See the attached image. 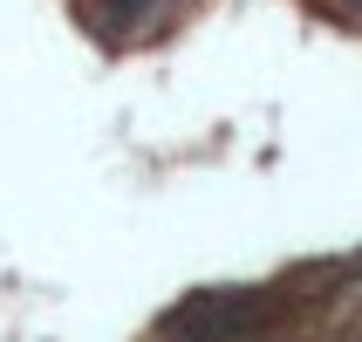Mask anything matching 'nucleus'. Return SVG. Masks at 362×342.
<instances>
[{
    "label": "nucleus",
    "instance_id": "f257e3e1",
    "mask_svg": "<svg viewBox=\"0 0 362 342\" xmlns=\"http://www.w3.org/2000/svg\"><path fill=\"white\" fill-rule=\"evenodd\" d=\"M82 14V28L89 35H103V41H117V48H130V41H151V35H164L171 21L192 7V0H69Z\"/></svg>",
    "mask_w": 362,
    "mask_h": 342
}]
</instances>
